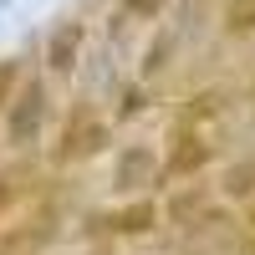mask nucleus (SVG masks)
Listing matches in <instances>:
<instances>
[{
    "label": "nucleus",
    "mask_w": 255,
    "mask_h": 255,
    "mask_svg": "<svg viewBox=\"0 0 255 255\" xmlns=\"http://www.w3.org/2000/svg\"><path fill=\"white\" fill-rule=\"evenodd\" d=\"M215 194L225 204H255V158H235L225 163V174L215 184Z\"/></svg>",
    "instance_id": "obj_8"
},
{
    "label": "nucleus",
    "mask_w": 255,
    "mask_h": 255,
    "mask_svg": "<svg viewBox=\"0 0 255 255\" xmlns=\"http://www.w3.org/2000/svg\"><path fill=\"white\" fill-rule=\"evenodd\" d=\"M245 220H250V235H255V204H250V209H245Z\"/></svg>",
    "instance_id": "obj_15"
},
{
    "label": "nucleus",
    "mask_w": 255,
    "mask_h": 255,
    "mask_svg": "<svg viewBox=\"0 0 255 255\" xmlns=\"http://www.w3.org/2000/svg\"><path fill=\"white\" fill-rule=\"evenodd\" d=\"M209 194H215V184H168L163 194V220L174 230H194L204 225L215 209H209Z\"/></svg>",
    "instance_id": "obj_5"
},
{
    "label": "nucleus",
    "mask_w": 255,
    "mask_h": 255,
    "mask_svg": "<svg viewBox=\"0 0 255 255\" xmlns=\"http://www.w3.org/2000/svg\"><path fill=\"white\" fill-rule=\"evenodd\" d=\"M113 143V128L102 123V118H92V113H77L72 123H67V133H61V148H56V163H77V158H92V153H102V148Z\"/></svg>",
    "instance_id": "obj_4"
},
{
    "label": "nucleus",
    "mask_w": 255,
    "mask_h": 255,
    "mask_svg": "<svg viewBox=\"0 0 255 255\" xmlns=\"http://www.w3.org/2000/svg\"><path fill=\"white\" fill-rule=\"evenodd\" d=\"M123 15H138V20H153V15H158V0H123Z\"/></svg>",
    "instance_id": "obj_13"
},
{
    "label": "nucleus",
    "mask_w": 255,
    "mask_h": 255,
    "mask_svg": "<svg viewBox=\"0 0 255 255\" xmlns=\"http://www.w3.org/2000/svg\"><path fill=\"white\" fill-rule=\"evenodd\" d=\"M225 31H230V36H250V31H255V0H230Z\"/></svg>",
    "instance_id": "obj_9"
},
{
    "label": "nucleus",
    "mask_w": 255,
    "mask_h": 255,
    "mask_svg": "<svg viewBox=\"0 0 255 255\" xmlns=\"http://www.w3.org/2000/svg\"><path fill=\"white\" fill-rule=\"evenodd\" d=\"M168 56H174V41H168V36H158L153 46L143 51V67H138V77H143V82H148V77H158V72L168 67Z\"/></svg>",
    "instance_id": "obj_10"
},
{
    "label": "nucleus",
    "mask_w": 255,
    "mask_h": 255,
    "mask_svg": "<svg viewBox=\"0 0 255 255\" xmlns=\"http://www.w3.org/2000/svg\"><path fill=\"white\" fill-rule=\"evenodd\" d=\"M15 92H20V61L5 56V61H0V118H5V108H10Z\"/></svg>",
    "instance_id": "obj_11"
},
{
    "label": "nucleus",
    "mask_w": 255,
    "mask_h": 255,
    "mask_svg": "<svg viewBox=\"0 0 255 255\" xmlns=\"http://www.w3.org/2000/svg\"><path fill=\"white\" fill-rule=\"evenodd\" d=\"M113 194L123 199H143L153 194V189H163V153L153 143H123L118 158H113Z\"/></svg>",
    "instance_id": "obj_2"
},
{
    "label": "nucleus",
    "mask_w": 255,
    "mask_h": 255,
    "mask_svg": "<svg viewBox=\"0 0 255 255\" xmlns=\"http://www.w3.org/2000/svg\"><path fill=\"white\" fill-rule=\"evenodd\" d=\"M82 41H87V31H82L77 20H67V26H56V31L46 36V72H51V77H72V72H77Z\"/></svg>",
    "instance_id": "obj_7"
},
{
    "label": "nucleus",
    "mask_w": 255,
    "mask_h": 255,
    "mask_svg": "<svg viewBox=\"0 0 255 255\" xmlns=\"http://www.w3.org/2000/svg\"><path fill=\"white\" fill-rule=\"evenodd\" d=\"M163 220V204L153 199V194H143V199H128L123 209H113V215H102V225H108V235H123V240H138V235H148Z\"/></svg>",
    "instance_id": "obj_6"
},
{
    "label": "nucleus",
    "mask_w": 255,
    "mask_h": 255,
    "mask_svg": "<svg viewBox=\"0 0 255 255\" xmlns=\"http://www.w3.org/2000/svg\"><path fill=\"white\" fill-rule=\"evenodd\" d=\"M143 102H148L143 87H123V92H118V118H138V113H143Z\"/></svg>",
    "instance_id": "obj_12"
},
{
    "label": "nucleus",
    "mask_w": 255,
    "mask_h": 255,
    "mask_svg": "<svg viewBox=\"0 0 255 255\" xmlns=\"http://www.w3.org/2000/svg\"><path fill=\"white\" fill-rule=\"evenodd\" d=\"M10 204H15V189L0 179V220H5V209H10Z\"/></svg>",
    "instance_id": "obj_14"
},
{
    "label": "nucleus",
    "mask_w": 255,
    "mask_h": 255,
    "mask_svg": "<svg viewBox=\"0 0 255 255\" xmlns=\"http://www.w3.org/2000/svg\"><path fill=\"white\" fill-rule=\"evenodd\" d=\"M51 123V87L41 77L20 82V92L10 97L5 118H0V133H5V148H15V153H26V148L41 143V133H46Z\"/></svg>",
    "instance_id": "obj_1"
},
{
    "label": "nucleus",
    "mask_w": 255,
    "mask_h": 255,
    "mask_svg": "<svg viewBox=\"0 0 255 255\" xmlns=\"http://www.w3.org/2000/svg\"><path fill=\"white\" fill-rule=\"evenodd\" d=\"M215 163V143L204 133H179V143L163 153V189L168 184H194L204 179V168Z\"/></svg>",
    "instance_id": "obj_3"
}]
</instances>
